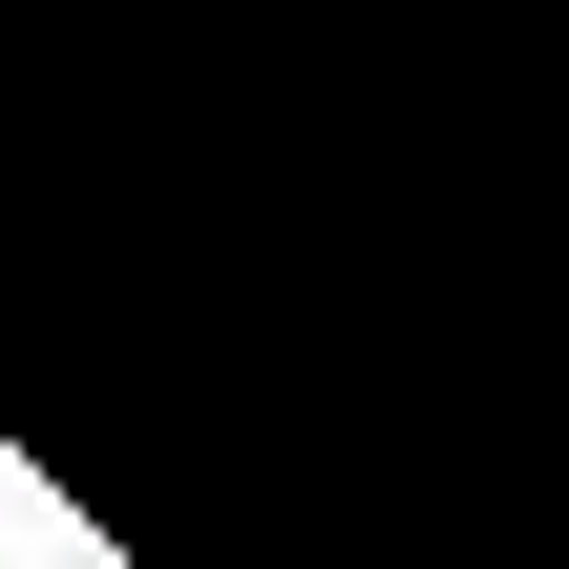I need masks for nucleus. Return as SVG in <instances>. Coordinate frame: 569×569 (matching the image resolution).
Masks as SVG:
<instances>
[]
</instances>
